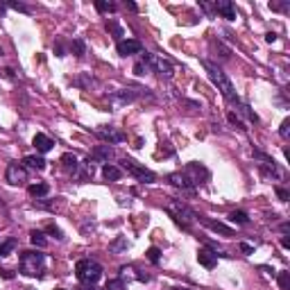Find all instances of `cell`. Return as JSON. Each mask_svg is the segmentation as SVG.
Instances as JSON below:
<instances>
[{"label": "cell", "mask_w": 290, "mask_h": 290, "mask_svg": "<svg viewBox=\"0 0 290 290\" xmlns=\"http://www.w3.org/2000/svg\"><path fill=\"white\" fill-rule=\"evenodd\" d=\"M148 261H150V263H154V265H159V261H161V249H159V247H150V249H148Z\"/></svg>", "instance_id": "cell-32"}, {"label": "cell", "mask_w": 290, "mask_h": 290, "mask_svg": "<svg viewBox=\"0 0 290 290\" xmlns=\"http://www.w3.org/2000/svg\"><path fill=\"white\" fill-rule=\"evenodd\" d=\"M34 148H36V152H41V154H46V152H50V150L54 148V141L50 136H46V134H36L34 136Z\"/></svg>", "instance_id": "cell-18"}, {"label": "cell", "mask_w": 290, "mask_h": 290, "mask_svg": "<svg viewBox=\"0 0 290 290\" xmlns=\"http://www.w3.org/2000/svg\"><path fill=\"white\" fill-rule=\"evenodd\" d=\"M27 193L39 200V197H46L48 193H50V186H48L46 182H36V184H30V186H27Z\"/></svg>", "instance_id": "cell-20"}, {"label": "cell", "mask_w": 290, "mask_h": 290, "mask_svg": "<svg viewBox=\"0 0 290 290\" xmlns=\"http://www.w3.org/2000/svg\"><path fill=\"white\" fill-rule=\"evenodd\" d=\"M127 286H125V279H111V281H107V290H125Z\"/></svg>", "instance_id": "cell-33"}, {"label": "cell", "mask_w": 290, "mask_h": 290, "mask_svg": "<svg viewBox=\"0 0 290 290\" xmlns=\"http://www.w3.org/2000/svg\"><path fill=\"white\" fill-rule=\"evenodd\" d=\"M277 197H279V200H281V202H288V190H286V188H277Z\"/></svg>", "instance_id": "cell-40"}, {"label": "cell", "mask_w": 290, "mask_h": 290, "mask_svg": "<svg viewBox=\"0 0 290 290\" xmlns=\"http://www.w3.org/2000/svg\"><path fill=\"white\" fill-rule=\"evenodd\" d=\"M125 249H127V238H116V240H113L111 245H109V252H111V254H120V252H125Z\"/></svg>", "instance_id": "cell-29"}, {"label": "cell", "mask_w": 290, "mask_h": 290, "mask_svg": "<svg viewBox=\"0 0 290 290\" xmlns=\"http://www.w3.org/2000/svg\"><path fill=\"white\" fill-rule=\"evenodd\" d=\"M107 30L111 32V34L116 36L118 41H123L125 32H123V27H120V25H118V21H116V18H109V21H107Z\"/></svg>", "instance_id": "cell-26"}, {"label": "cell", "mask_w": 290, "mask_h": 290, "mask_svg": "<svg viewBox=\"0 0 290 290\" xmlns=\"http://www.w3.org/2000/svg\"><path fill=\"white\" fill-rule=\"evenodd\" d=\"M279 134H281V138H288V134H290V118H286L284 123H281V127H279Z\"/></svg>", "instance_id": "cell-36"}, {"label": "cell", "mask_w": 290, "mask_h": 290, "mask_svg": "<svg viewBox=\"0 0 290 290\" xmlns=\"http://www.w3.org/2000/svg\"><path fill=\"white\" fill-rule=\"evenodd\" d=\"M89 157L95 161V163H98V161H100V163H109V161L113 159V148L111 145H98Z\"/></svg>", "instance_id": "cell-16"}, {"label": "cell", "mask_w": 290, "mask_h": 290, "mask_svg": "<svg viewBox=\"0 0 290 290\" xmlns=\"http://www.w3.org/2000/svg\"><path fill=\"white\" fill-rule=\"evenodd\" d=\"M18 267H21V272H23L25 277H43V272H46V256H43L39 249L21 252Z\"/></svg>", "instance_id": "cell-4"}, {"label": "cell", "mask_w": 290, "mask_h": 290, "mask_svg": "<svg viewBox=\"0 0 290 290\" xmlns=\"http://www.w3.org/2000/svg\"><path fill=\"white\" fill-rule=\"evenodd\" d=\"M204 179H209V170L204 166H200L197 161L188 163L184 170H177V172H170V175H168V182H170L175 188H182V190H195L200 184H204Z\"/></svg>", "instance_id": "cell-1"}, {"label": "cell", "mask_w": 290, "mask_h": 290, "mask_svg": "<svg viewBox=\"0 0 290 290\" xmlns=\"http://www.w3.org/2000/svg\"><path fill=\"white\" fill-rule=\"evenodd\" d=\"M240 249H243L245 254H252L254 249H252V245H247V243H240Z\"/></svg>", "instance_id": "cell-42"}, {"label": "cell", "mask_w": 290, "mask_h": 290, "mask_svg": "<svg viewBox=\"0 0 290 290\" xmlns=\"http://www.w3.org/2000/svg\"><path fill=\"white\" fill-rule=\"evenodd\" d=\"M95 134L102 138V141H107L109 145H113V143H123L125 138V134L120 130H116V127H111V125H100L98 130H95Z\"/></svg>", "instance_id": "cell-10"}, {"label": "cell", "mask_w": 290, "mask_h": 290, "mask_svg": "<svg viewBox=\"0 0 290 290\" xmlns=\"http://www.w3.org/2000/svg\"><path fill=\"white\" fill-rule=\"evenodd\" d=\"M148 66L143 64V61H136V64H134V75H148Z\"/></svg>", "instance_id": "cell-37"}, {"label": "cell", "mask_w": 290, "mask_h": 290, "mask_svg": "<svg viewBox=\"0 0 290 290\" xmlns=\"http://www.w3.org/2000/svg\"><path fill=\"white\" fill-rule=\"evenodd\" d=\"M288 229H290V225L288 222H284V225H281V234H288Z\"/></svg>", "instance_id": "cell-47"}, {"label": "cell", "mask_w": 290, "mask_h": 290, "mask_svg": "<svg viewBox=\"0 0 290 290\" xmlns=\"http://www.w3.org/2000/svg\"><path fill=\"white\" fill-rule=\"evenodd\" d=\"M254 159H259L261 163H259V170L265 175V177H272V179H284V170L279 168V163L270 157V154H265V152H259L256 150L254 152Z\"/></svg>", "instance_id": "cell-8"}, {"label": "cell", "mask_w": 290, "mask_h": 290, "mask_svg": "<svg viewBox=\"0 0 290 290\" xmlns=\"http://www.w3.org/2000/svg\"><path fill=\"white\" fill-rule=\"evenodd\" d=\"M54 290H66V288H54Z\"/></svg>", "instance_id": "cell-51"}, {"label": "cell", "mask_w": 290, "mask_h": 290, "mask_svg": "<svg viewBox=\"0 0 290 290\" xmlns=\"http://www.w3.org/2000/svg\"><path fill=\"white\" fill-rule=\"evenodd\" d=\"M116 50H118L120 57H130V54L143 53V43L138 41V39H123V41H118Z\"/></svg>", "instance_id": "cell-11"}, {"label": "cell", "mask_w": 290, "mask_h": 290, "mask_svg": "<svg viewBox=\"0 0 290 290\" xmlns=\"http://www.w3.org/2000/svg\"><path fill=\"white\" fill-rule=\"evenodd\" d=\"M265 41H267V43H274V41H277V34H274V32H267V34H265Z\"/></svg>", "instance_id": "cell-41"}, {"label": "cell", "mask_w": 290, "mask_h": 290, "mask_svg": "<svg viewBox=\"0 0 290 290\" xmlns=\"http://www.w3.org/2000/svg\"><path fill=\"white\" fill-rule=\"evenodd\" d=\"M102 177L107 179V182H118L123 177V170L118 166H113V163H105L102 166Z\"/></svg>", "instance_id": "cell-19"}, {"label": "cell", "mask_w": 290, "mask_h": 290, "mask_svg": "<svg viewBox=\"0 0 290 290\" xmlns=\"http://www.w3.org/2000/svg\"><path fill=\"white\" fill-rule=\"evenodd\" d=\"M71 50H73V54H75V57H79V59H82L84 54H86V43H84V39H73Z\"/></svg>", "instance_id": "cell-27"}, {"label": "cell", "mask_w": 290, "mask_h": 290, "mask_svg": "<svg viewBox=\"0 0 290 290\" xmlns=\"http://www.w3.org/2000/svg\"><path fill=\"white\" fill-rule=\"evenodd\" d=\"M172 290H193V288H186V286H175Z\"/></svg>", "instance_id": "cell-49"}, {"label": "cell", "mask_w": 290, "mask_h": 290, "mask_svg": "<svg viewBox=\"0 0 290 290\" xmlns=\"http://www.w3.org/2000/svg\"><path fill=\"white\" fill-rule=\"evenodd\" d=\"M75 277L84 286H95L102 277V265L93 259H82L75 263Z\"/></svg>", "instance_id": "cell-5"}, {"label": "cell", "mask_w": 290, "mask_h": 290, "mask_svg": "<svg viewBox=\"0 0 290 290\" xmlns=\"http://www.w3.org/2000/svg\"><path fill=\"white\" fill-rule=\"evenodd\" d=\"M197 261H200V265H204L207 270H213L218 265V254H215L211 247H200L197 249Z\"/></svg>", "instance_id": "cell-13"}, {"label": "cell", "mask_w": 290, "mask_h": 290, "mask_svg": "<svg viewBox=\"0 0 290 290\" xmlns=\"http://www.w3.org/2000/svg\"><path fill=\"white\" fill-rule=\"evenodd\" d=\"M281 247H284V249H288V247H290V240H288V236H284V238H281Z\"/></svg>", "instance_id": "cell-45"}, {"label": "cell", "mask_w": 290, "mask_h": 290, "mask_svg": "<svg viewBox=\"0 0 290 290\" xmlns=\"http://www.w3.org/2000/svg\"><path fill=\"white\" fill-rule=\"evenodd\" d=\"M18 247V240L16 238H9V240H5V243L0 245V259H5V256H9L14 252V249Z\"/></svg>", "instance_id": "cell-25"}, {"label": "cell", "mask_w": 290, "mask_h": 290, "mask_svg": "<svg viewBox=\"0 0 290 290\" xmlns=\"http://www.w3.org/2000/svg\"><path fill=\"white\" fill-rule=\"evenodd\" d=\"M61 166H64L68 172H73V175H75V172H77V168H79V161H77V157H75V154L66 152L64 157H61Z\"/></svg>", "instance_id": "cell-22"}, {"label": "cell", "mask_w": 290, "mask_h": 290, "mask_svg": "<svg viewBox=\"0 0 290 290\" xmlns=\"http://www.w3.org/2000/svg\"><path fill=\"white\" fill-rule=\"evenodd\" d=\"M125 7H127V9H130V12H138V7L134 5V2H125Z\"/></svg>", "instance_id": "cell-44"}, {"label": "cell", "mask_w": 290, "mask_h": 290, "mask_svg": "<svg viewBox=\"0 0 290 290\" xmlns=\"http://www.w3.org/2000/svg\"><path fill=\"white\" fill-rule=\"evenodd\" d=\"M0 277L7 279V281H12V279H14V272H12V270H7V267H0Z\"/></svg>", "instance_id": "cell-39"}, {"label": "cell", "mask_w": 290, "mask_h": 290, "mask_svg": "<svg viewBox=\"0 0 290 290\" xmlns=\"http://www.w3.org/2000/svg\"><path fill=\"white\" fill-rule=\"evenodd\" d=\"M23 163L32 170H46V159H43L41 154H30V157H25Z\"/></svg>", "instance_id": "cell-21"}, {"label": "cell", "mask_w": 290, "mask_h": 290, "mask_svg": "<svg viewBox=\"0 0 290 290\" xmlns=\"http://www.w3.org/2000/svg\"><path fill=\"white\" fill-rule=\"evenodd\" d=\"M95 9H98L100 14H113L116 9H118V5L111 2V0H95Z\"/></svg>", "instance_id": "cell-24"}, {"label": "cell", "mask_w": 290, "mask_h": 290, "mask_svg": "<svg viewBox=\"0 0 290 290\" xmlns=\"http://www.w3.org/2000/svg\"><path fill=\"white\" fill-rule=\"evenodd\" d=\"M7 7H12V9H16V12H23V14H30L32 9L27 5H23V2H7Z\"/></svg>", "instance_id": "cell-35"}, {"label": "cell", "mask_w": 290, "mask_h": 290, "mask_svg": "<svg viewBox=\"0 0 290 290\" xmlns=\"http://www.w3.org/2000/svg\"><path fill=\"white\" fill-rule=\"evenodd\" d=\"M229 220L234 222V225H247V222H249V215L245 213V211H231V213H229Z\"/></svg>", "instance_id": "cell-30"}, {"label": "cell", "mask_w": 290, "mask_h": 290, "mask_svg": "<svg viewBox=\"0 0 290 290\" xmlns=\"http://www.w3.org/2000/svg\"><path fill=\"white\" fill-rule=\"evenodd\" d=\"M5 77H9V79H14V71H12V68H5Z\"/></svg>", "instance_id": "cell-46"}, {"label": "cell", "mask_w": 290, "mask_h": 290, "mask_svg": "<svg viewBox=\"0 0 290 290\" xmlns=\"http://www.w3.org/2000/svg\"><path fill=\"white\" fill-rule=\"evenodd\" d=\"M143 64L148 66L150 73H157V75L166 77V79H170L172 75H175V66L170 64V61L166 59V57H161V54H152V53H143Z\"/></svg>", "instance_id": "cell-6"}, {"label": "cell", "mask_w": 290, "mask_h": 290, "mask_svg": "<svg viewBox=\"0 0 290 290\" xmlns=\"http://www.w3.org/2000/svg\"><path fill=\"white\" fill-rule=\"evenodd\" d=\"M5 179L12 186H23L27 182V170H25L21 163H9L7 166V172H5Z\"/></svg>", "instance_id": "cell-9"}, {"label": "cell", "mask_w": 290, "mask_h": 290, "mask_svg": "<svg viewBox=\"0 0 290 290\" xmlns=\"http://www.w3.org/2000/svg\"><path fill=\"white\" fill-rule=\"evenodd\" d=\"M213 12L220 14L222 18H227V21H234V18H236V7H234L231 0H215V2H213Z\"/></svg>", "instance_id": "cell-14"}, {"label": "cell", "mask_w": 290, "mask_h": 290, "mask_svg": "<svg viewBox=\"0 0 290 290\" xmlns=\"http://www.w3.org/2000/svg\"><path fill=\"white\" fill-rule=\"evenodd\" d=\"M202 66H204V71L209 73V77H211V82L218 86V91L222 93V98H225L229 105H234V107H238L240 105V98L236 95V91H234V86H231V82H229V77H227V73L220 68L218 64H213V61H202Z\"/></svg>", "instance_id": "cell-2"}, {"label": "cell", "mask_w": 290, "mask_h": 290, "mask_svg": "<svg viewBox=\"0 0 290 290\" xmlns=\"http://www.w3.org/2000/svg\"><path fill=\"white\" fill-rule=\"evenodd\" d=\"M202 222L204 227H209L211 231H215V234H222V236H234V229L231 227H227V225H222V222H215V220H209V218H197Z\"/></svg>", "instance_id": "cell-17"}, {"label": "cell", "mask_w": 290, "mask_h": 290, "mask_svg": "<svg viewBox=\"0 0 290 290\" xmlns=\"http://www.w3.org/2000/svg\"><path fill=\"white\" fill-rule=\"evenodd\" d=\"M277 281H279V288L281 290H290V272H279Z\"/></svg>", "instance_id": "cell-31"}, {"label": "cell", "mask_w": 290, "mask_h": 290, "mask_svg": "<svg viewBox=\"0 0 290 290\" xmlns=\"http://www.w3.org/2000/svg\"><path fill=\"white\" fill-rule=\"evenodd\" d=\"M227 118H229V123H231V125H236L238 130H245V123H243V120H240V118H238L236 113H229Z\"/></svg>", "instance_id": "cell-38"}, {"label": "cell", "mask_w": 290, "mask_h": 290, "mask_svg": "<svg viewBox=\"0 0 290 290\" xmlns=\"http://www.w3.org/2000/svg\"><path fill=\"white\" fill-rule=\"evenodd\" d=\"M166 213L170 215L172 222H175L177 227H182L184 231H190V227L195 225V220H197L195 211L186 207L182 200H170V202H168V204H166Z\"/></svg>", "instance_id": "cell-3"}, {"label": "cell", "mask_w": 290, "mask_h": 290, "mask_svg": "<svg viewBox=\"0 0 290 290\" xmlns=\"http://www.w3.org/2000/svg\"><path fill=\"white\" fill-rule=\"evenodd\" d=\"M30 243L34 245V247H46V243H48V238H46V231H39V229H32L30 231Z\"/></svg>", "instance_id": "cell-23"}, {"label": "cell", "mask_w": 290, "mask_h": 290, "mask_svg": "<svg viewBox=\"0 0 290 290\" xmlns=\"http://www.w3.org/2000/svg\"><path fill=\"white\" fill-rule=\"evenodd\" d=\"M136 100V89H120L118 93L111 95V105L113 109H120L125 105H130V102Z\"/></svg>", "instance_id": "cell-12"}, {"label": "cell", "mask_w": 290, "mask_h": 290, "mask_svg": "<svg viewBox=\"0 0 290 290\" xmlns=\"http://www.w3.org/2000/svg\"><path fill=\"white\" fill-rule=\"evenodd\" d=\"M200 7H202V9H204V12H209V14L213 12V7L209 5V2H200Z\"/></svg>", "instance_id": "cell-43"}, {"label": "cell", "mask_w": 290, "mask_h": 290, "mask_svg": "<svg viewBox=\"0 0 290 290\" xmlns=\"http://www.w3.org/2000/svg\"><path fill=\"white\" fill-rule=\"evenodd\" d=\"M238 113H243L249 123H259V116H256V113L249 109V105H245V102H240V105H238Z\"/></svg>", "instance_id": "cell-28"}, {"label": "cell", "mask_w": 290, "mask_h": 290, "mask_svg": "<svg viewBox=\"0 0 290 290\" xmlns=\"http://www.w3.org/2000/svg\"><path fill=\"white\" fill-rule=\"evenodd\" d=\"M77 182H89V179H93L95 175V161L91 159V157H86V161L84 163H79V168H77Z\"/></svg>", "instance_id": "cell-15"}, {"label": "cell", "mask_w": 290, "mask_h": 290, "mask_svg": "<svg viewBox=\"0 0 290 290\" xmlns=\"http://www.w3.org/2000/svg\"><path fill=\"white\" fill-rule=\"evenodd\" d=\"M5 9H7V5H5V2H0V16L5 14Z\"/></svg>", "instance_id": "cell-48"}, {"label": "cell", "mask_w": 290, "mask_h": 290, "mask_svg": "<svg viewBox=\"0 0 290 290\" xmlns=\"http://www.w3.org/2000/svg\"><path fill=\"white\" fill-rule=\"evenodd\" d=\"M46 234H50V236H54L57 240H64V231L59 229V227H54V225H48L46 227Z\"/></svg>", "instance_id": "cell-34"}, {"label": "cell", "mask_w": 290, "mask_h": 290, "mask_svg": "<svg viewBox=\"0 0 290 290\" xmlns=\"http://www.w3.org/2000/svg\"><path fill=\"white\" fill-rule=\"evenodd\" d=\"M82 290H95V288H91V286H86V288H82Z\"/></svg>", "instance_id": "cell-50"}, {"label": "cell", "mask_w": 290, "mask_h": 290, "mask_svg": "<svg viewBox=\"0 0 290 290\" xmlns=\"http://www.w3.org/2000/svg\"><path fill=\"white\" fill-rule=\"evenodd\" d=\"M123 168L130 172L132 177H136L141 184H152V182H157V175H154L152 170H148L145 166L136 163V161L132 159V157H125V159H123Z\"/></svg>", "instance_id": "cell-7"}]
</instances>
